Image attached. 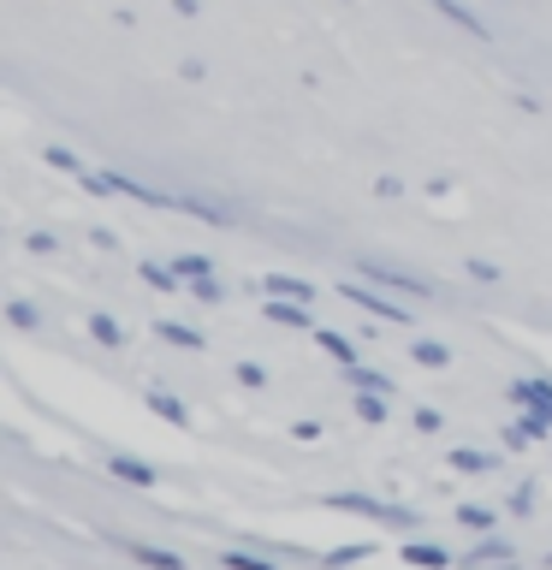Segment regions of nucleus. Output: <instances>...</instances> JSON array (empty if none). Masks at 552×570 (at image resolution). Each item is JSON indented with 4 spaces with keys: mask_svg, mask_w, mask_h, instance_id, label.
<instances>
[{
    "mask_svg": "<svg viewBox=\"0 0 552 570\" xmlns=\"http://www.w3.org/2000/svg\"><path fill=\"white\" fill-rule=\"evenodd\" d=\"M238 381L244 386H267V368L262 363H238Z\"/></svg>",
    "mask_w": 552,
    "mask_h": 570,
    "instance_id": "2f4dec72",
    "label": "nucleus"
},
{
    "mask_svg": "<svg viewBox=\"0 0 552 570\" xmlns=\"http://www.w3.org/2000/svg\"><path fill=\"white\" fill-rule=\"evenodd\" d=\"M434 7H440L445 18H452V24H463V30H470L475 42H487V24H481V18H475L470 7H463V0H434Z\"/></svg>",
    "mask_w": 552,
    "mask_h": 570,
    "instance_id": "6ab92c4d",
    "label": "nucleus"
},
{
    "mask_svg": "<svg viewBox=\"0 0 552 570\" xmlns=\"http://www.w3.org/2000/svg\"><path fill=\"white\" fill-rule=\"evenodd\" d=\"M321 434H327L321 422H292V440H297V445H315Z\"/></svg>",
    "mask_w": 552,
    "mask_h": 570,
    "instance_id": "7c9ffc66",
    "label": "nucleus"
},
{
    "mask_svg": "<svg viewBox=\"0 0 552 570\" xmlns=\"http://www.w3.org/2000/svg\"><path fill=\"white\" fill-rule=\"evenodd\" d=\"M511 399H516V410H546L552 416V381H541V374H516Z\"/></svg>",
    "mask_w": 552,
    "mask_h": 570,
    "instance_id": "423d86ee",
    "label": "nucleus"
},
{
    "mask_svg": "<svg viewBox=\"0 0 552 570\" xmlns=\"http://www.w3.org/2000/svg\"><path fill=\"white\" fill-rule=\"evenodd\" d=\"M368 552H374L368 541H351V547H333V552H327V570H345V564H363V559H368Z\"/></svg>",
    "mask_w": 552,
    "mask_h": 570,
    "instance_id": "b1692460",
    "label": "nucleus"
},
{
    "mask_svg": "<svg viewBox=\"0 0 552 570\" xmlns=\"http://www.w3.org/2000/svg\"><path fill=\"white\" fill-rule=\"evenodd\" d=\"M172 208H185V214H196V220H214V226H226L231 220V208L226 203H208V196H172Z\"/></svg>",
    "mask_w": 552,
    "mask_h": 570,
    "instance_id": "9b49d317",
    "label": "nucleus"
},
{
    "mask_svg": "<svg viewBox=\"0 0 552 570\" xmlns=\"http://www.w3.org/2000/svg\"><path fill=\"white\" fill-rule=\"evenodd\" d=\"M48 167H60V173H83V160L71 155V149H48Z\"/></svg>",
    "mask_w": 552,
    "mask_h": 570,
    "instance_id": "c85d7f7f",
    "label": "nucleus"
},
{
    "mask_svg": "<svg viewBox=\"0 0 552 570\" xmlns=\"http://www.w3.org/2000/svg\"><path fill=\"white\" fill-rule=\"evenodd\" d=\"M333 511H351V517H374V523H392V529H410L416 517L404 505H392V499H374V493H327Z\"/></svg>",
    "mask_w": 552,
    "mask_h": 570,
    "instance_id": "f257e3e1",
    "label": "nucleus"
},
{
    "mask_svg": "<svg viewBox=\"0 0 552 570\" xmlns=\"http://www.w3.org/2000/svg\"><path fill=\"white\" fill-rule=\"evenodd\" d=\"M185 292H190L196 303H220V297H226V285H220V279H214V274H208V279H190V285H185Z\"/></svg>",
    "mask_w": 552,
    "mask_h": 570,
    "instance_id": "cd10ccee",
    "label": "nucleus"
},
{
    "mask_svg": "<svg viewBox=\"0 0 552 570\" xmlns=\"http://www.w3.org/2000/svg\"><path fill=\"white\" fill-rule=\"evenodd\" d=\"M131 552H137V564H142V570H190L172 547H149V541H137Z\"/></svg>",
    "mask_w": 552,
    "mask_h": 570,
    "instance_id": "4468645a",
    "label": "nucleus"
},
{
    "mask_svg": "<svg viewBox=\"0 0 552 570\" xmlns=\"http://www.w3.org/2000/svg\"><path fill=\"white\" fill-rule=\"evenodd\" d=\"M368 285H381V292H398L404 303H422V297H434V285L427 279H416V274H398V267H381V262H363L356 267Z\"/></svg>",
    "mask_w": 552,
    "mask_h": 570,
    "instance_id": "f03ea898",
    "label": "nucleus"
},
{
    "mask_svg": "<svg viewBox=\"0 0 552 570\" xmlns=\"http://www.w3.org/2000/svg\"><path fill=\"white\" fill-rule=\"evenodd\" d=\"M89 338H96L101 351H119L125 345V327H119L114 315H89Z\"/></svg>",
    "mask_w": 552,
    "mask_h": 570,
    "instance_id": "aec40b11",
    "label": "nucleus"
},
{
    "mask_svg": "<svg viewBox=\"0 0 552 570\" xmlns=\"http://www.w3.org/2000/svg\"><path fill=\"white\" fill-rule=\"evenodd\" d=\"M445 463H452V470H463V475H487V470H493V452H481V445H457Z\"/></svg>",
    "mask_w": 552,
    "mask_h": 570,
    "instance_id": "dca6fc26",
    "label": "nucleus"
},
{
    "mask_svg": "<svg viewBox=\"0 0 552 570\" xmlns=\"http://www.w3.org/2000/svg\"><path fill=\"white\" fill-rule=\"evenodd\" d=\"M149 410H155V416H167L172 428H190V404L172 399V392H160V386H149Z\"/></svg>",
    "mask_w": 552,
    "mask_h": 570,
    "instance_id": "f8f14e48",
    "label": "nucleus"
},
{
    "mask_svg": "<svg viewBox=\"0 0 552 570\" xmlns=\"http://www.w3.org/2000/svg\"><path fill=\"white\" fill-rule=\"evenodd\" d=\"M262 315L274 321V327H285V333H315L309 303H297V297H262Z\"/></svg>",
    "mask_w": 552,
    "mask_h": 570,
    "instance_id": "20e7f679",
    "label": "nucleus"
},
{
    "mask_svg": "<svg viewBox=\"0 0 552 570\" xmlns=\"http://www.w3.org/2000/svg\"><path fill=\"white\" fill-rule=\"evenodd\" d=\"M404 564H416V570H452V552H445L440 541H404Z\"/></svg>",
    "mask_w": 552,
    "mask_h": 570,
    "instance_id": "9d476101",
    "label": "nucleus"
},
{
    "mask_svg": "<svg viewBox=\"0 0 552 570\" xmlns=\"http://www.w3.org/2000/svg\"><path fill=\"white\" fill-rule=\"evenodd\" d=\"M410 356H416V363L422 368H445V363H452V345H440V338H410Z\"/></svg>",
    "mask_w": 552,
    "mask_h": 570,
    "instance_id": "2eb2a0df",
    "label": "nucleus"
},
{
    "mask_svg": "<svg viewBox=\"0 0 552 570\" xmlns=\"http://www.w3.org/2000/svg\"><path fill=\"white\" fill-rule=\"evenodd\" d=\"M546 434H552V416H546V410H523V416L505 428V445H511V452H523V445H541Z\"/></svg>",
    "mask_w": 552,
    "mask_h": 570,
    "instance_id": "39448f33",
    "label": "nucleus"
},
{
    "mask_svg": "<svg viewBox=\"0 0 552 570\" xmlns=\"http://www.w3.org/2000/svg\"><path fill=\"white\" fill-rule=\"evenodd\" d=\"M220 570H279L274 559H256V552H226Z\"/></svg>",
    "mask_w": 552,
    "mask_h": 570,
    "instance_id": "bb28decb",
    "label": "nucleus"
},
{
    "mask_svg": "<svg viewBox=\"0 0 552 570\" xmlns=\"http://www.w3.org/2000/svg\"><path fill=\"white\" fill-rule=\"evenodd\" d=\"M256 292H262V297H297V303H315V285H309V279H297V274H267Z\"/></svg>",
    "mask_w": 552,
    "mask_h": 570,
    "instance_id": "1a4fd4ad",
    "label": "nucleus"
},
{
    "mask_svg": "<svg viewBox=\"0 0 552 570\" xmlns=\"http://www.w3.org/2000/svg\"><path fill=\"white\" fill-rule=\"evenodd\" d=\"M172 267H178V279H185V285L214 274V262H208V256H172Z\"/></svg>",
    "mask_w": 552,
    "mask_h": 570,
    "instance_id": "393cba45",
    "label": "nucleus"
},
{
    "mask_svg": "<svg viewBox=\"0 0 552 570\" xmlns=\"http://www.w3.org/2000/svg\"><path fill=\"white\" fill-rule=\"evenodd\" d=\"M546 570H552V559H546Z\"/></svg>",
    "mask_w": 552,
    "mask_h": 570,
    "instance_id": "c9c22d12",
    "label": "nucleus"
},
{
    "mask_svg": "<svg viewBox=\"0 0 552 570\" xmlns=\"http://www.w3.org/2000/svg\"><path fill=\"white\" fill-rule=\"evenodd\" d=\"M155 333H160V338H167V345H172V351H203V345H208V338H203V333H196V327H190V321H160V327H155Z\"/></svg>",
    "mask_w": 552,
    "mask_h": 570,
    "instance_id": "ddd939ff",
    "label": "nucleus"
},
{
    "mask_svg": "<svg viewBox=\"0 0 552 570\" xmlns=\"http://www.w3.org/2000/svg\"><path fill=\"white\" fill-rule=\"evenodd\" d=\"M30 244V256H53V238H48V232H36V238H24Z\"/></svg>",
    "mask_w": 552,
    "mask_h": 570,
    "instance_id": "72a5a7b5",
    "label": "nucleus"
},
{
    "mask_svg": "<svg viewBox=\"0 0 552 570\" xmlns=\"http://www.w3.org/2000/svg\"><path fill=\"white\" fill-rule=\"evenodd\" d=\"M142 285H155V292H185V279H178L172 262H142Z\"/></svg>",
    "mask_w": 552,
    "mask_h": 570,
    "instance_id": "a211bd4d",
    "label": "nucleus"
},
{
    "mask_svg": "<svg viewBox=\"0 0 552 570\" xmlns=\"http://www.w3.org/2000/svg\"><path fill=\"white\" fill-rule=\"evenodd\" d=\"M315 345H321V351H327V356H333V363H345V368L356 363V345H351V338H345V333H333V327H315Z\"/></svg>",
    "mask_w": 552,
    "mask_h": 570,
    "instance_id": "f3484780",
    "label": "nucleus"
},
{
    "mask_svg": "<svg viewBox=\"0 0 552 570\" xmlns=\"http://www.w3.org/2000/svg\"><path fill=\"white\" fill-rule=\"evenodd\" d=\"M511 511L529 517V511H534V488H516V493H511Z\"/></svg>",
    "mask_w": 552,
    "mask_h": 570,
    "instance_id": "473e14b6",
    "label": "nucleus"
},
{
    "mask_svg": "<svg viewBox=\"0 0 552 570\" xmlns=\"http://www.w3.org/2000/svg\"><path fill=\"white\" fill-rule=\"evenodd\" d=\"M457 523L470 529V534H493V529H499V517H493L487 505H457Z\"/></svg>",
    "mask_w": 552,
    "mask_h": 570,
    "instance_id": "4be33fe9",
    "label": "nucleus"
},
{
    "mask_svg": "<svg viewBox=\"0 0 552 570\" xmlns=\"http://www.w3.org/2000/svg\"><path fill=\"white\" fill-rule=\"evenodd\" d=\"M470 274H475L481 285H493V279H499V267H493V262H470Z\"/></svg>",
    "mask_w": 552,
    "mask_h": 570,
    "instance_id": "f704fd0d",
    "label": "nucleus"
},
{
    "mask_svg": "<svg viewBox=\"0 0 552 570\" xmlns=\"http://www.w3.org/2000/svg\"><path fill=\"white\" fill-rule=\"evenodd\" d=\"M107 475H119L125 488H155V481H160L149 458H125V452H114V458H107Z\"/></svg>",
    "mask_w": 552,
    "mask_h": 570,
    "instance_id": "0eeeda50",
    "label": "nucleus"
},
{
    "mask_svg": "<svg viewBox=\"0 0 552 570\" xmlns=\"http://www.w3.org/2000/svg\"><path fill=\"white\" fill-rule=\"evenodd\" d=\"M356 309H368V315H381V321H398V327H410V303H398L392 292H374V285H338Z\"/></svg>",
    "mask_w": 552,
    "mask_h": 570,
    "instance_id": "7ed1b4c3",
    "label": "nucleus"
},
{
    "mask_svg": "<svg viewBox=\"0 0 552 570\" xmlns=\"http://www.w3.org/2000/svg\"><path fill=\"white\" fill-rule=\"evenodd\" d=\"M356 422L381 428L386 422V392H356Z\"/></svg>",
    "mask_w": 552,
    "mask_h": 570,
    "instance_id": "412c9836",
    "label": "nucleus"
},
{
    "mask_svg": "<svg viewBox=\"0 0 552 570\" xmlns=\"http://www.w3.org/2000/svg\"><path fill=\"white\" fill-rule=\"evenodd\" d=\"M410 422H416L422 434H440V428H445V416H440V410H427V404H422V410H416V416H410Z\"/></svg>",
    "mask_w": 552,
    "mask_h": 570,
    "instance_id": "c756f323",
    "label": "nucleus"
},
{
    "mask_svg": "<svg viewBox=\"0 0 552 570\" xmlns=\"http://www.w3.org/2000/svg\"><path fill=\"white\" fill-rule=\"evenodd\" d=\"M7 321H12L18 333H36V327H42V315H36L30 297H12V303H7Z\"/></svg>",
    "mask_w": 552,
    "mask_h": 570,
    "instance_id": "5701e85b",
    "label": "nucleus"
},
{
    "mask_svg": "<svg viewBox=\"0 0 552 570\" xmlns=\"http://www.w3.org/2000/svg\"><path fill=\"white\" fill-rule=\"evenodd\" d=\"M351 386L356 392H392V381H386L381 368H356V363H351Z\"/></svg>",
    "mask_w": 552,
    "mask_h": 570,
    "instance_id": "a878e982",
    "label": "nucleus"
},
{
    "mask_svg": "<svg viewBox=\"0 0 552 570\" xmlns=\"http://www.w3.org/2000/svg\"><path fill=\"white\" fill-rule=\"evenodd\" d=\"M511 559V541L505 534H475L470 559H463V570H487V564H505Z\"/></svg>",
    "mask_w": 552,
    "mask_h": 570,
    "instance_id": "6e6552de",
    "label": "nucleus"
}]
</instances>
